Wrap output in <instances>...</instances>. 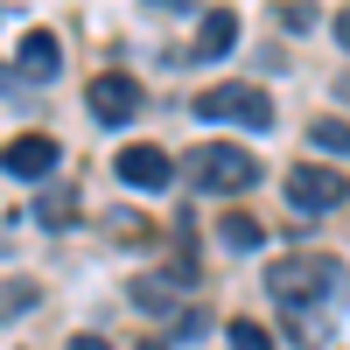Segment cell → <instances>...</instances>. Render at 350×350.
Returning a JSON list of instances; mask_svg holds the SVG:
<instances>
[{
	"instance_id": "obj_1",
	"label": "cell",
	"mask_w": 350,
	"mask_h": 350,
	"mask_svg": "<svg viewBox=\"0 0 350 350\" xmlns=\"http://www.w3.org/2000/svg\"><path fill=\"white\" fill-rule=\"evenodd\" d=\"M343 287H350V273H343V259H329V252L280 259V267L267 273V295L287 308V336H295L301 350H315V343L329 336V315L343 301Z\"/></svg>"
},
{
	"instance_id": "obj_2",
	"label": "cell",
	"mask_w": 350,
	"mask_h": 350,
	"mask_svg": "<svg viewBox=\"0 0 350 350\" xmlns=\"http://www.w3.org/2000/svg\"><path fill=\"white\" fill-rule=\"evenodd\" d=\"M189 175H196L203 196H239V189L259 183V161H252V148H239V140H203L189 154Z\"/></svg>"
},
{
	"instance_id": "obj_3",
	"label": "cell",
	"mask_w": 350,
	"mask_h": 350,
	"mask_svg": "<svg viewBox=\"0 0 350 350\" xmlns=\"http://www.w3.org/2000/svg\"><path fill=\"white\" fill-rule=\"evenodd\" d=\"M196 120H239L245 133H267L273 126V98L259 84H211V92H196Z\"/></svg>"
},
{
	"instance_id": "obj_4",
	"label": "cell",
	"mask_w": 350,
	"mask_h": 350,
	"mask_svg": "<svg viewBox=\"0 0 350 350\" xmlns=\"http://www.w3.org/2000/svg\"><path fill=\"white\" fill-rule=\"evenodd\" d=\"M84 105H92V120H98V126H126L148 98H140V77L105 70V77H92V84H84Z\"/></svg>"
},
{
	"instance_id": "obj_5",
	"label": "cell",
	"mask_w": 350,
	"mask_h": 350,
	"mask_svg": "<svg viewBox=\"0 0 350 350\" xmlns=\"http://www.w3.org/2000/svg\"><path fill=\"white\" fill-rule=\"evenodd\" d=\"M350 196V183H343V168H323V161H301L295 175H287V203L295 211H336V203Z\"/></svg>"
},
{
	"instance_id": "obj_6",
	"label": "cell",
	"mask_w": 350,
	"mask_h": 350,
	"mask_svg": "<svg viewBox=\"0 0 350 350\" xmlns=\"http://www.w3.org/2000/svg\"><path fill=\"white\" fill-rule=\"evenodd\" d=\"M112 175H120L126 189L154 196V189H168V183H175V161H168L161 148H148V140H140V148H120V154H112Z\"/></svg>"
},
{
	"instance_id": "obj_7",
	"label": "cell",
	"mask_w": 350,
	"mask_h": 350,
	"mask_svg": "<svg viewBox=\"0 0 350 350\" xmlns=\"http://www.w3.org/2000/svg\"><path fill=\"white\" fill-rule=\"evenodd\" d=\"M56 161H64V154H56V140H49V133H14L8 148H0V168L21 175V183H49Z\"/></svg>"
},
{
	"instance_id": "obj_8",
	"label": "cell",
	"mask_w": 350,
	"mask_h": 350,
	"mask_svg": "<svg viewBox=\"0 0 350 350\" xmlns=\"http://www.w3.org/2000/svg\"><path fill=\"white\" fill-rule=\"evenodd\" d=\"M56 70H64V42L49 28H28L21 49H14V77L21 84H56Z\"/></svg>"
},
{
	"instance_id": "obj_9",
	"label": "cell",
	"mask_w": 350,
	"mask_h": 350,
	"mask_svg": "<svg viewBox=\"0 0 350 350\" xmlns=\"http://www.w3.org/2000/svg\"><path fill=\"white\" fill-rule=\"evenodd\" d=\"M231 42H239V14H231V8H211V14L196 21V56H203V64L231 56Z\"/></svg>"
},
{
	"instance_id": "obj_10",
	"label": "cell",
	"mask_w": 350,
	"mask_h": 350,
	"mask_svg": "<svg viewBox=\"0 0 350 350\" xmlns=\"http://www.w3.org/2000/svg\"><path fill=\"white\" fill-rule=\"evenodd\" d=\"M77 203H84V196H77V189H49V196H42V203H36V217H42V224H49V231H64V224H70V217H77Z\"/></svg>"
},
{
	"instance_id": "obj_11",
	"label": "cell",
	"mask_w": 350,
	"mask_h": 350,
	"mask_svg": "<svg viewBox=\"0 0 350 350\" xmlns=\"http://www.w3.org/2000/svg\"><path fill=\"white\" fill-rule=\"evenodd\" d=\"M217 239H224V245H231V252H259V239H267V231H259V224H252V217H239V211H231V217H224V224H217Z\"/></svg>"
},
{
	"instance_id": "obj_12",
	"label": "cell",
	"mask_w": 350,
	"mask_h": 350,
	"mask_svg": "<svg viewBox=\"0 0 350 350\" xmlns=\"http://www.w3.org/2000/svg\"><path fill=\"white\" fill-rule=\"evenodd\" d=\"M224 336H231V350H273V336L252 323V315H231L224 323Z\"/></svg>"
},
{
	"instance_id": "obj_13",
	"label": "cell",
	"mask_w": 350,
	"mask_h": 350,
	"mask_svg": "<svg viewBox=\"0 0 350 350\" xmlns=\"http://www.w3.org/2000/svg\"><path fill=\"white\" fill-rule=\"evenodd\" d=\"M308 140H315V148H329V154H350V126H343V120H315Z\"/></svg>"
},
{
	"instance_id": "obj_14",
	"label": "cell",
	"mask_w": 350,
	"mask_h": 350,
	"mask_svg": "<svg viewBox=\"0 0 350 350\" xmlns=\"http://www.w3.org/2000/svg\"><path fill=\"white\" fill-rule=\"evenodd\" d=\"M203 329H211V315H203V308H183V315H175V343H196Z\"/></svg>"
},
{
	"instance_id": "obj_15",
	"label": "cell",
	"mask_w": 350,
	"mask_h": 350,
	"mask_svg": "<svg viewBox=\"0 0 350 350\" xmlns=\"http://www.w3.org/2000/svg\"><path fill=\"white\" fill-rule=\"evenodd\" d=\"M280 21L287 28H315V0H280Z\"/></svg>"
},
{
	"instance_id": "obj_16",
	"label": "cell",
	"mask_w": 350,
	"mask_h": 350,
	"mask_svg": "<svg viewBox=\"0 0 350 350\" xmlns=\"http://www.w3.org/2000/svg\"><path fill=\"white\" fill-rule=\"evenodd\" d=\"M70 350H112V343H105V336H77Z\"/></svg>"
},
{
	"instance_id": "obj_17",
	"label": "cell",
	"mask_w": 350,
	"mask_h": 350,
	"mask_svg": "<svg viewBox=\"0 0 350 350\" xmlns=\"http://www.w3.org/2000/svg\"><path fill=\"white\" fill-rule=\"evenodd\" d=\"M336 36H343V49H350V8H343V14H336Z\"/></svg>"
},
{
	"instance_id": "obj_18",
	"label": "cell",
	"mask_w": 350,
	"mask_h": 350,
	"mask_svg": "<svg viewBox=\"0 0 350 350\" xmlns=\"http://www.w3.org/2000/svg\"><path fill=\"white\" fill-rule=\"evenodd\" d=\"M148 8H161V14H175V8H189V0H148Z\"/></svg>"
},
{
	"instance_id": "obj_19",
	"label": "cell",
	"mask_w": 350,
	"mask_h": 350,
	"mask_svg": "<svg viewBox=\"0 0 350 350\" xmlns=\"http://www.w3.org/2000/svg\"><path fill=\"white\" fill-rule=\"evenodd\" d=\"M8 84H14V70H0V92H8Z\"/></svg>"
}]
</instances>
